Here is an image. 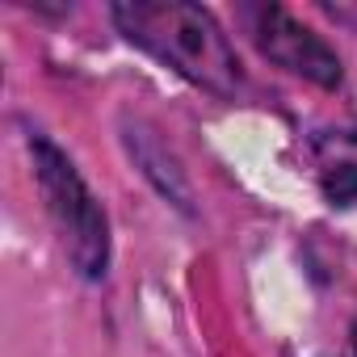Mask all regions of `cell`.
<instances>
[{
    "mask_svg": "<svg viewBox=\"0 0 357 357\" xmlns=\"http://www.w3.org/2000/svg\"><path fill=\"white\" fill-rule=\"evenodd\" d=\"M122 143H126L130 160L143 168V176L155 185V194L164 202H172L181 215H194V194H190V181H185L181 164H176V155L164 147V139L143 118H122Z\"/></svg>",
    "mask_w": 357,
    "mask_h": 357,
    "instance_id": "cell-4",
    "label": "cell"
},
{
    "mask_svg": "<svg viewBox=\"0 0 357 357\" xmlns=\"http://www.w3.org/2000/svg\"><path fill=\"white\" fill-rule=\"evenodd\" d=\"M353 353H357V319H353Z\"/></svg>",
    "mask_w": 357,
    "mask_h": 357,
    "instance_id": "cell-6",
    "label": "cell"
},
{
    "mask_svg": "<svg viewBox=\"0 0 357 357\" xmlns=\"http://www.w3.org/2000/svg\"><path fill=\"white\" fill-rule=\"evenodd\" d=\"M30 160H34V181L43 190L47 215L63 240V252L72 261V269L84 282H101L109 273V219L105 206L97 202V194L84 185L80 168L72 164V155L51 143L47 135L30 130Z\"/></svg>",
    "mask_w": 357,
    "mask_h": 357,
    "instance_id": "cell-2",
    "label": "cell"
},
{
    "mask_svg": "<svg viewBox=\"0 0 357 357\" xmlns=\"http://www.w3.org/2000/svg\"><path fill=\"white\" fill-rule=\"evenodd\" d=\"M236 22L248 30L252 47L269 63H278V68H286V72H294V76H303V80H311L319 89H340V80H344L340 55L311 26H303L290 9L257 0V5L236 9Z\"/></svg>",
    "mask_w": 357,
    "mask_h": 357,
    "instance_id": "cell-3",
    "label": "cell"
},
{
    "mask_svg": "<svg viewBox=\"0 0 357 357\" xmlns=\"http://www.w3.org/2000/svg\"><path fill=\"white\" fill-rule=\"evenodd\" d=\"M319 185H324V198L332 206H353L357 202V164H332V168H324Z\"/></svg>",
    "mask_w": 357,
    "mask_h": 357,
    "instance_id": "cell-5",
    "label": "cell"
},
{
    "mask_svg": "<svg viewBox=\"0 0 357 357\" xmlns=\"http://www.w3.org/2000/svg\"><path fill=\"white\" fill-rule=\"evenodd\" d=\"M109 17L130 47L147 51L181 80L215 97H236L244 89L240 55L211 9L190 0H118Z\"/></svg>",
    "mask_w": 357,
    "mask_h": 357,
    "instance_id": "cell-1",
    "label": "cell"
}]
</instances>
